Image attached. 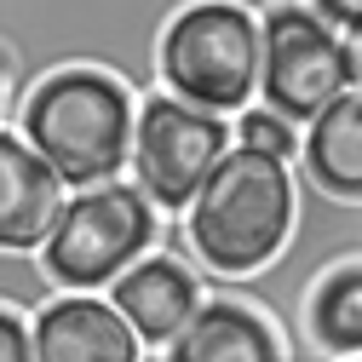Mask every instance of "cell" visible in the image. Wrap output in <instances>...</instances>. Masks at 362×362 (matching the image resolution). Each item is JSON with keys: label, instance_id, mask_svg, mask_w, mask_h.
<instances>
[{"label": "cell", "instance_id": "4fadbf2b", "mask_svg": "<svg viewBox=\"0 0 362 362\" xmlns=\"http://www.w3.org/2000/svg\"><path fill=\"white\" fill-rule=\"evenodd\" d=\"M236 132H242V150H253V156H270V161H282V167L299 161V132H293L282 115H270L264 104H259V110H242Z\"/></svg>", "mask_w": 362, "mask_h": 362}, {"label": "cell", "instance_id": "277c9868", "mask_svg": "<svg viewBox=\"0 0 362 362\" xmlns=\"http://www.w3.org/2000/svg\"><path fill=\"white\" fill-rule=\"evenodd\" d=\"M156 242V213L139 185H93L64 202L52 236L40 242V264L64 288H104Z\"/></svg>", "mask_w": 362, "mask_h": 362}, {"label": "cell", "instance_id": "7a4b0ae2", "mask_svg": "<svg viewBox=\"0 0 362 362\" xmlns=\"http://www.w3.org/2000/svg\"><path fill=\"white\" fill-rule=\"evenodd\" d=\"M23 144L58 173V185H110L132 156V98L93 64L58 69L23 98Z\"/></svg>", "mask_w": 362, "mask_h": 362}, {"label": "cell", "instance_id": "e0dca14e", "mask_svg": "<svg viewBox=\"0 0 362 362\" xmlns=\"http://www.w3.org/2000/svg\"><path fill=\"white\" fill-rule=\"evenodd\" d=\"M351 362H362V356H351Z\"/></svg>", "mask_w": 362, "mask_h": 362}, {"label": "cell", "instance_id": "2e32d148", "mask_svg": "<svg viewBox=\"0 0 362 362\" xmlns=\"http://www.w3.org/2000/svg\"><path fill=\"white\" fill-rule=\"evenodd\" d=\"M345 52H351V86L362 93V29H351V35H345Z\"/></svg>", "mask_w": 362, "mask_h": 362}, {"label": "cell", "instance_id": "9a60e30c", "mask_svg": "<svg viewBox=\"0 0 362 362\" xmlns=\"http://www.w3.org/2000/svg\"><path fill=\"white\" fill-rule=\"evenodd\" d=\"M310 12L322 18L328 29H362V0H310Z\"/></svg>", "mask_w": 362, "mask_h": 362}, {"label": "cell", "instance_id": "3957f363", "mask_svg": "<svg viewBox=\"0 0 362 362\" xmlns=\"http://www.w3.org/2000/svg\"><path fill=\"white\" fill-rule=\"evenodd\" d=\"M161 75L173 98L207 115L247 110L259 93V18L242 0H196L161 29Z\"/></svg>", "mask_w": 362, "mask_h": 362}, {"label": "cell", "instance_id": "7c38bea8", "mask_svg": "<svg viewBox=\"0 0 362 362\" xmlns=\"http://www.w3.org/2000/svg\"><path fill=\"white\" fill-rule=\"evenodd\" d=\"M305 339L322 362L362 356V259L316 276V288L305 299Z\"/></svg>", "mask_w": 362, "mask_h": 362}, {"label": "cell", "instance_id": "9c48e42d", "mask_svg": "<svg viewBox=\"0 0 362 362\" xmlns=\"http://www.w3.org/2000/svg\"><path fill=\"white\" fill-rule=\"evenodd\" d=\"M64 213V185L23 139L0 132V253H29L52 236Z\"/></svg>", "mask_w": 362, "mask_h": 362}, {"label": "cell", "instance_id": "6da1fadb", "mask_svg": "<svg viewBox=\"0 0 362 362\" xmlns=\"http://www.w3.org/2000/svg\"><path fill=\"white\" fill-rule=\"evenodd\" d=\"M293 230V173L253 150H224L185 213V242L213 276H253Z\"/></svg>", "mask_w": 362, "mask_h": 362}, {"label": "cell", "instance_id": "30bf717a", "mask_svg": "<svg viewBox=\"0 0 362 362\" xmlns=\"http://www.w3.org/2000/svg\"><path fill=\"white\" fill-rule=\"evenodd\" d=\"M161 362H282V345L259 310L236 299H202L178 339L161 351Z\"/></svg>", "mask_w": 362, "mask_h": 362}, {"label": "cell", "instance_id": "5bb4252c", "mask_svg": "<svg viewBox=\"0 0 362 362\" xmlns=\"http://www.w3.org/2000/svg\"><path fill=\"white\" fill-rule=\"evenodd\" d=\"M0 362H35V345H29V328L18 322L12 310H0Z\"/></svg>", "mask_w": 362, "mask_h": 362}, {"label": "cell", "instance_id": "ba28073f", "mask_svg": "<svg viewBox=\"0 0 362 362\" xmlns=\"http://www.w3.org/2000/svg\"><path fill=\"white\" fill-rule=\"evenodd\" d=\"M29 345H35V362H139L144 356L132 328L110 310V299H93V293L40 305Z\"/></svg>", "mask_w": 362, "mask_h": 362}, {"label": "cell", "instance_id": "8fae6325", "mask_svg": "<svg viewBox=\"0 0 362 362\" xmlns=\"http://www.w3.org/2000/svg\"><path fill=\"white\" fill-rule=\"evenodd\" d=\"M305 178L334 202H362V93H339L299 139Z\"/></svg>", "mask_w": 362, "mask_h": 362}, {"label": "cell", "instance_id": "5b68a950", "mask_svg": "<svg viewBox=\"0 0 362 362\" xmlns=\"http://www.w3.org/2000/svg\"><path fill=\"white\" fill-rule=\"evenodd\" d=\"M339 93H351V52L345 35L328 29L310 6L288 0L259 18V98L270 115L316 121Z\"/></svg>", "mask_w": 362, "mask_h": 362}, {"label": "cell", "instance_id": "52a82bcc", "mask_svg": "<svg viewBox=\"0 0 362 362\" xmlns=\"http://www.w3.org/2000/svg\"><path fill=\"white\" fill-rule=\"evenodd\" d=\"M196 305H202V288L178 259H139L110 282V310L132 328V339L150 345V351L173 345L178 328L196 316Z\"/></svg>", "mask_w": 362, "mask_h": 362}, {"label": "cell", "instance_id": "8992f818", "mask_svg": "<svg viewBox=\"0 0 362 362\" xmlns=\"http://www.w3.org/2000/svg\"><path fill=\"white\" fill-rule=\"evenodd\" d=\"M230 150V121H218L173 93H150L144 110L132 115V173H139L144 202L167 213H190L196 190L207 185V173L218 156Z\"/></svg>", "mask_w": 362, "mask_h": 362}]
</instances>
